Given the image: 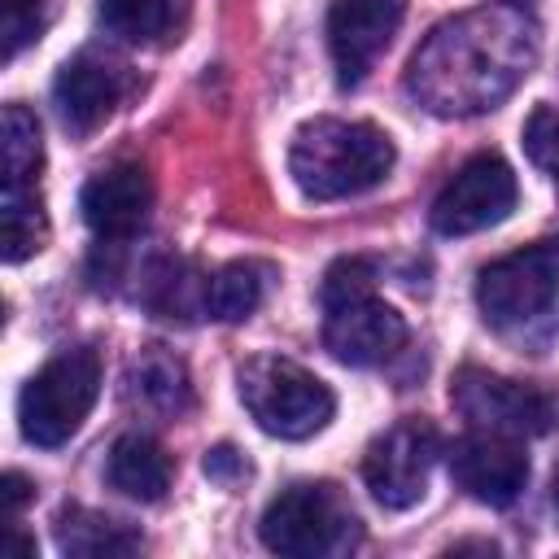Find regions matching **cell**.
Here are the masks:
<instances>
[{
	"label": "cell",
	"instance_id": "1",
	"mask_svg": "<svg viewBox=\"0 0 559 559\" xmlns=\"http://www.w3.org/2000/svg\"><path fill=\"white\" fill-rule=\"evenodd\" d=\"M537 61V22L520 4H480L428 31L406 66V92L437 118L502 105Z\"/></svg>",
	"mask_w": 559,
	"mask_h": 559
},
{
	"label": "cell",
	"instance_id": "2",
	"mask_svg": "<svg viewBox=\"0 0 559 559\" xmlns=\"http://www.w3.org/2000/svg\"><path fill=\"white\" fill-rule=\"evenodd\" d=\"M393 170V140L371 122L314 118L293 135L288 175L310 201H345Z\"/></svg>",
	"mask_w": 559,
	"mask_h": 559
},
{
	"label": "cell",
	"instance_id": "3",
	"mask_svg": "<svg viewBox=\"0 0 559 559\" xmlns=\"http://www.w3.org/2000/svg\"><path fill=\"white\" fill-rule=\"evenodd\" d=\"M319 301H323V345L336 362L376 367L406 345V319L376 297V266L367 258L332 262Z\"/></svg>",
	"mask_w": 559,
	"mask_h": 559
},
{
	"label": "cell",
	"instance_id": "4",
	"mask_svg": "<svg viewBox=\"0 0 559 559\" xmlns=\"http://www.w3.org/2000/svg\"><path fill=\"white\" fill-rule=\"evenodd\" d=\"M96 393H100V354L92 345H74V349L52 354L26 380V389L17 397L22 437L39 450L66 445L83 428L87 411L96 406Z\"/></svg>",
	"mask_w": 559,
	"mask_h": 559
},
{
	"label": "cell",
	"instance_id": "5",
	"mask_svg": "<svg viewBox=\"0 0 559 559\" xmlns=\"http://www.w3.org/2000/svg\"><path fill=\"white\" fill-rule=\"evenodd\" d=\"M236 384H240V402L253 415V424L280 441L314 437L336 411L332 389L314 371H306L288 358H275V354L249 358L240 367Z\"/></svg>",
	"mask_w": 559,
	"mask_h": 559
},
{
	"label": "cell",
	"instance_id": "6",
	"mask_svg": "<svg viewBox=\"0 0 559 559\" xmlns=\"http://www.w3.org/2000/svg\"><path fill=\"white\" fill-rule=\"evenodd\" d=\"M262 542L275 555L319 559V555H345L358 542V515L336 493V485L301 480L275 493L262 511Z\"/></svg>",
	"mask_w": 559,
	"mask_h": 559
},
{
	"label": "cell",
	"instance_id": "7",
	"mask_svg": "<svg viewBox=\"0 0 559 559\" xmlns=\"http://www.w3.org/2000/svg\"><path fill=\"white\" fill-rule=\"evenodd\" d=\"M559 297V249L528 245L476 275V306L489 328H528Z\"/></svg>",
	"mask_w": 559,
	"mask_h": 559
},
{
	"label": "cell",
	"instance_id": "8",
	"mask_svg": "<svg viewBox=\"0 0 559 559\" xmlns=\"http://www.w3.org/2000/svg\"><path fill=\"white\" fill-rule=\"evenodd\" d=\"M450 402L472 432H493V437H515V441L542 437L555 419L546 393H537L533 384L493 376L485 367H463L450 384Z\"/></svg>",
	"mask_w": 559,
	"mask_h": 559
},
{
	"label": "cell",
	"instance_id": "9",
	"mask_svg": "<svg viewBox=\"0 0 559 559\" xmlns=\"http://www.w3.org/2000/svg\"><path fill=\"white\" fill-rule=\"evenodd\" d=\"M441 437L428 419H397L393 428H384L362 459V480L371 489V498L384 511H406L428 493V476L437 463Z\"/></svg>",
	"mask_w": 559,
	"mask_h": 559
},
{
	"label": "cell",
	"instance_id": "10",
	"mask_svg": "<svg viewBox=\"0 0 559 559\" xmlns=\"http://www.w3.org/2000/svg\"><path fill=\"white\" fill-rule=\"evenodd\" d=\"M515 197L520 188H515L511 166L498 153H476L445 179L428 218L441 236H472V231L502 223L515 210Z\"/></svg>",
	"mask_w": 559,
	"mask_h": 559
},
{
	"label": "cell",
	"instance_id": "11",
	"mask_svg": "<svg viewBox=\"0 0 559 559\" xmlns=\"http://www.w3.org/2000/svg\"><path fill=\"white\" fill-rule=\"evenodd\" d=\"M406 0H332L328 13V48L336 61V83L358 87L371 66L384 57L402 26Z\"/></svg>",
	"mask_w": 559,
	"mask_h": 559
},
{
	"label": "cell",
	"instance_id": "12",
	"mask_svg": "<svg viewBox=\"0 0 559 559\" xmlns=\"http://www.w3.org/2000/svg\"><path fill=\"white\" fill-rule=\"evenodd\" d=\"M445 463L454 485L485 507H511L528 485V454L520 450L515 437L467 432L450 445Z\"/></svg>",
	"mask_w": 559,
	"mask_h": 559
},
{
	"label": "cell",
	"instance_id": "13",
	"mask_svg": "<svg viewBox=\"0 0 559 559\" xmlns=\"http://www.w3.org/2000/svg\"><path fill=\"white\" fill-rule=\"evenodd\" d=\"M127 87H131V79L122 66H114L96 52H79L74 61L61 66V74L52 83V105H57L61 127L74 135L96 131L122 105Z\"/></svg>",
	"mask_w": 559,
	"mask_h": 559
},
{
	"label": "cell",
	"instance_id": "14",
	"mask_svg": "<svg viewBox=\"0 0 559 559\" xmlns=\"http://www.w3.org/2000/svg\"><path fill=\"white\" fill-rule=\"evenodd\" d=\"M148 205H153V179L140 162H118L100 175H92L83 183V197H79V210H83V223L100 236V240H127L144 227L148 218Z\"/></svg>",
	"mask_w": 559,
	"mask_h": 559
},
{
	"label": "cell",
	"instance_id": "15",
	"mask_svg": "<svg viewBox=\"0 0 559 559\" xmlns=\"http://www.w3.org/2000/svg\"><path fill=\"white\" fill-rule=\"evenodd\" d=\"M170 476H175L170 454L153 437H140V432L118 437L109 450V463H105L109 489H118L122 498H135V502H162L170 489Z\"/></svg>",
	"mask_w": 559,
	"mask_h": 559
},
{
	"label": "cell",
	"instance_id": "16",
	"mask_svg": "<svg viewBox=\"0 0 559 559\" xmlns=\"http://www.w3.org/2000/svg\"><path fill=\"white\" fill-rule=\"evenodd\" d=\"M188 22V0H100V26L127 44H170Z\"/></svg>",
	"mask_w": 559,
	"mask_h": 559
},
{
	"label": "cell",
	"instance_id": "17",
	"mask_svg": "<svg viewBox=\"0 0 559 559\" xmlns=\"http://www.w3.org/2000/svg\"><path fill=\"white\" fill-rule=\"evenodd\" d=\"M57 546L74 559H118V555L140 550V533L100 515V511L66 507L57 515Z\"/></svg>",
	"mask_w": 559,
	"mask_h": 559
},
{
	"label": "cell",
	"instance_id": "18",
	"mask_svg": "<svg viewBox=\"0 0 559 559\" xmlns=\"http://www.w3.org/2000/svg\"><path fill=\"white\" fill-rule=\"evenodd\" d=\"M131 389L144 406L162 411V415H183L192 406V384H188V367L166 354L162 345H148L135 362H131Z\"/></svg>",
	"mask_w": 559,
	"mask_h": 559
},
{
	"label": "cell",
	"instance_id": "19",
	"mask_svg": "<svg viewBox=\"0 0 559 559\" xmlns=\"http://www.w3.org/2000/svg\"><path fill=\"white\" fill-rule=\"evenodd\" d=\"M266 284H271V266L266 262H227L214 280H205V288H210L205 306H210L214 319L240 323L262 306Z\"/></svg>",
	"mask_w": 559,
	"mask_h": 559
},
{
	"label": "cell",
	"instance_id": "20",
	"mask_svg": "<svg viewBox=\"0 0 559 559\" xmlns=\"http://www.w3.org/2000/svg\"><path fill=\"white\" fill-rule=\"evenodd\" d=\"M48 240V218H44V201L31 188H9L4 183V201H0V245H4V262H22L31 253H39Z\"/></svg>",
	"mask_w": 559,
	"mask_h": 559
},
{
	"label": "cell",
	"instance_id": "21",
	"mask_svg": "<svg viewBox=\"0 0 559 559\" xmlns=\"http://www.w3.org/2000/svg\"><path fill=\"white\" fill-rule=\"evenodd\" d=\"M4 140H0V157H4V183L9 188H31L39 166H44V140H39V122L26 105H4V122H0Z\"/></svg>",
	"mask_w": 559,
	"mask_h": 559
},
{
	"label": "cell",
	"instance_id": "22",
	"mask_svg": "<svg viewBox=\"0 0 559 559\" xmlns=\"http://www.w3.org/2000/svg\"><path fill=\"white\" fill-rule=\"evenodd\" d=\"M44 22H48V13H44L39 0H4V4H0V35H4V39H0V57L13 61L26 44L39 39Z\"/></svg>",
	"mask_w": 559,
	"mask_h": 559
},
{
	"label": "cell",
	"instance_id": "23",
	"mask_svg": "<svg viewBox=\"0 0 559 559\" xmlns=\"http://www.w3.org/2000/svg\"><path fill=\"white\" fill-rule=\"evenodd\" d=\"M524 153L559 183V109H533V118L524 122Z\"/></svg>",
	"mask_w": 559,
	"mask_h": 559
},
{
	"label": "cell",
	"instance_id": "24",
	"mask_svg": "<svg viewBox=\"0 0 559 559\" xmlns=\"http://www.w3.org/2000/svg\"><path fill=\"white\" fill-rule=\"evenodd\" d=\"M205 476L218 480V485H231V480L249 476V463L231 445H214V450H205Z\"/></svg>",
	"mask_w": 559,
	"mask_h": 559
},
{
	"label": "cell",
	"instance_id": "25",
	"mask_svg": "<svg viewBox=\"0 0 559 559\" xmlns=\"http://www.w3.org/2000/svg\"><path fill=\"white\" fill-rule=\"evenodd\" d=\"M31 498H35V485H31L22 472H9V476H4V507H9V515H17Z\"/></svg>",
	"mask_w": 559,
	"mask_h": 559
},
{
	"label": "cell",
	"instance_id": "26",
	"mask_svg": "<svg viewBox=\"0 0 559 559\" xmlns=\"http://www.w3.org/2000/svg\"><path fill=\"white\" fill-rule=\"evenodd\" d=\"M550 498H555V511H559V472H555V493Z\"/></svg>",
	"mask_w": 559,
	"mask_h": 559
}]
</instances>
